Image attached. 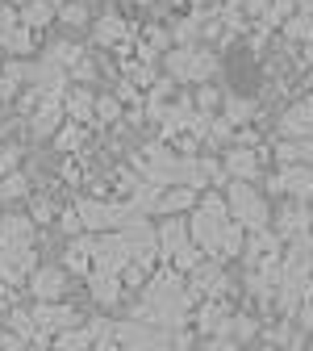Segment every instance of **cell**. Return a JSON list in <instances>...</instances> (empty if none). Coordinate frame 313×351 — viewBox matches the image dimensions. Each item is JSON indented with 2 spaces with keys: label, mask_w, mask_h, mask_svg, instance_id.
<instances>
[{
  "label": "cell",
  "mask_w": 313,
  "mask_h": 351,
  "mask_svg": "<svg viewBox=\"0 0 313 351\" xmlns=\"http://www.w3.org/2000/svg\"><path fill=\"white\" fill-rule=\"evenodd\" d=\"M79 217H84V230L88 234H97V230H129V226H138L142 222V209L138 205H113V201H92V197H84L75 201Z\"/></svg>",
  "instance_id": "6da1fadb"
},
{
  "label": "cell",
  "mask_w": 313,
  "mask_h": 351,
  "mask_svg": "<svg viewBox=\"0 0 313 351\" xmlns=\"http://www.w3.org/2000/svg\"><path fill=\"white\" fill-rule=\"evenodd\" d=\"M226 205H230V217H234V222H242L251 234L255 230H267V222H272V217H267V201L247 180H230L226 184Z\"/></svg>",
  "instance_id": "7a4b0ae2"
},
{
  "label": "cell",
  "mask_w": 313,
  "mask_h": 351,
  "mask_svg": "<svg viewBox=\"0 0 313 351\" xmlns=\"http://www.w3.org/2000/svg\"><path fill=\"white\" fill-rule=\"evenodd\" d=\"M213 71H217V55L209 51H188V47L167 51V75L175 84H205Z\"/></svg>",
  "instance_id": "3957f363"
},
{
  "label": "cell",
  "mask_w": 313,
  "mask_h": 351,
  "mask_svg": "<svg viewBox=\"0 0 313 351\" xmlns=\"http://www.w3.org/2000/svg\"><path fill=\"white\" fill-rule=\"evenodd\" d=\"M63 117H67V93H47L42 105L34 109V117H29V134L34 138H55Z\"/></svg>",
  "instance_id": "277c9868"
},
{
  "label": "cell",
  "mask_w": 313,
  "mask_h": 351,
  "mask_svg": "<svg viewBox=\"0 0 313 351\" xmlns=\"http://www.w3.org/2000/svg\"><path fill=\"white\" fill-rule=\"evenodd\" d=\"M34 322H38V335H63L79 322V314L71 305H59V301H38L34 305Z\"/></svg>",
  "instance_id": "5b68a950"
},
{
  "label": "cell",
  "mask_w": 313,
  "mask_h": 351,
  "mask_svg": "<svg viewBox=\"0 0 313 351\" xmlns=\"http://www.w3.org/2000/svg\"><path fill=\"white\" fill-rule=\"evenodd\" d=\"M272 189L276 193H292V201H313V167H305V163H288L276 180H272Z\"/></svg>",
  "instance_id": "8992f818"
},
{
  "label": "cell",
  "mask_w": 313,
  "mask_h": 351,
  "mask_svg": "<svg viewBox=\"0 0 313 351\" xmlns=\"http://www.w3.org/2000/svg\"><path fill=\"white\" fill-rule=\"evenodd\" d=\"M280 130H284V138H292V143H313V97L292 105V109H284Z\"/></svg>",
  "instance_id": "52a82bcc"
},
{
  "label": "cell",
  "mask_w": 313,
  "mask_h": 351,
  "mask_svg": "<svg viewBox=\"0 0 313 351\" xmlns=\"http://www.w3.org/2000/svg\"><path fill=\"white\" fill-rule=\"evenodd\" d=\"M97 243H101V234H75V239L67 243V251H63V268H67V272H79V276H88V272H92Z\"/></svg>",
  "instance_id": "ba28073f"
},
{
  "label": "cell",
  "mask_w": 313,
  "mask_h": 351,
  "mask_svg": "<svg viewBox=\"0 0 313 351\" xmlns=\"http://www.w3.org/2000/svg\"><path fill=\"white\" fill-rule=\"evenodd\" d=\"M188 243H192V230H188L184 217H163V222H159V255L175 259Z\"/></svg>",
  "instance_id": "9c48e42d"
},
{
  "label": "cell",
  "mask_w": 313,
  "mask_h": 351,
  "mask_svg": "<svg viewBox=\"0 0 313 351\" xmlns=\"http://www.w3.org/2000/svg\"><path fill=\"white\" fill-rule=\"evenodd\" d=\"M192 205H197V189L175 184V189H163V193L151 201V213H159V217H180V213L192 209Z\"/></svg>",
  "instance_id": "30bf717a"
},
{
  "label": "cell",
  "mask_w": 313,
  "mask_h": 351,
  "mask_svg": "<svg viewBox=\"0 0 313 351\" xmlns=\"http://www.w3.org/2000/svg\"><path fill=\"white\" fill-rule=\"evenodd\" d=\"M0 247H34V217L25 213L0 217Z\"/></svg>",
  "instance_id": "8fae6325"
},
{
  "label": "cell",
  "mask_w": 313,
  "mask_h": 351,
  "mask_svg": "<svg viewBox=\"0 0 313 351\" xmlns=\"http://www.w3.org/2000/svg\"><path fill=\"white\" fill-rule=\"evenodd\" d=\"M63 289H67V272H63V268H38V272L29 276V293H34L38 301H59Z\"/></svg>",
  "instance_id": "7c38bea8"
},
{
  "label": "cell",
  "mask_w": 313,
  "mask_h": 351,
  "mask_svg": "<svg viewBox=\"0 0 313 351\" xmlns=\"http://www.w3.org/2000/svg\"><path fill=\"white\" fill-rule=\"evenodd\" d=\"M221 167H226V176H230V180H259V155L251 151V147H234V151H226V163H221Z\"/></svg>",
  "instance_id": "4fadbf2b"
},
{
  "label": "cell",
  "mask_w": 313,
  "mask_h": 351,
  "mask_svg": "<svg viewBox=\"0 0 313 351\" xmlns=\"http://www.w3.org/2000/svg\"><path fill=\"white\" fill-rule=\"evenodd\" d=\"M67 117L88 125V121H97V97H92V88L88 84H75L67 88Z\"/></svg>",
  "instance_id": "5bb4252c"
},
{
  "label": "cell",
  "mask_w": 313,
  "mask_h": 351,
  "mask_svg": "<svg viewBox=\"0 0 313 351\" xmlns=\"http://www.w3.org/2000/svg\"><path fill=\"white\" fill-rule=\"evenodd\" d=\"M242 255L255 263H267V259H280V234L276 230H255L251 239H247V247H242Z\"/></svg>",
  "instance_id": "9a60e30c"
},
{
  "label": "cell",
  "mask_w": 313,
  "mask_h": 351,
  "mask_svg": "<svg viewBox=\"0 0 313 351\" xmlns=\"http://www.w3.org/2000/svg\"><path fill=\"white\" fill-rule=\"evenodd\" d=\"M313 230V213H309V205L305 201H292L284 213H280V239H297V234H309Z\"/></svg>",
  "instance_id": "2e32d148"
},
{
  "label": "cell",
  "mask_w": 313,
  "mask_h": 351,
  "mask_svg": "<svg viewBox=\"0 0 313 351\" xmlns=\"http://www.w3.org/2000/svg\"><path fill=\"white\" fill-rule=\"evenodd\" d=\"M92 42H97V47H121V42H129V25L117 13H105L92 25Z\"/></svg>",
  "instance_id": "e0dca14e"
},
{
  "label": "cell",
  "mask_w": 313,
  "mask_h": 351,
  "mask_svg": "<svg viewBox=\"0 0 313 351\" xmlns=\"http://www.w3.org/2000/svg\"><path fill=\"white\" fill-rule=\"evenodd\" d=\"M88 293H92L97 305H117L121 301V276L109 272H88Z\"/></svg>",
  "instance_id": "ac0fdd59"
},
{
  "label": "cell",
  "mask_w": 313,
  "mask_h": 351,
  "mask_svg": "<svg viewBox=\"0 0 313 351\" xmlns=\"http://www.w3.org/2000/svg\"><path fill=\"white\" fill-rule=\"evenodd\" d=\"M29 75H34V63H25V59H9L5 71H0V101H9Z\"/></svg>",
  "instance_id": "d6986e66"
},
{
  "label": "cell",
  "mask_w": 313,
  "mask_h": 351,
  "mask_svg": "<svg viewBox=\"0 0 313 351\" xmlns=\"http://www.w3.org/2000/svg\"><path fill=\"white\" fill-rule=\"evenodd\" d=\"M55 13H59V9L51 5V0H29V5L21 9V25H29V29L38 34V29H47V25L55 21Z\"/></svg>",
  "instance_id": "ffe728a7"
},
{
  "label": "cell",
  "mask_w": 313,
  "mask_h": 351,
  "mask_svg": "<svg viewBox=\"0 0 313 351\" xmlns=\"http://www.w3.org/2000/svg\"><path fill=\"white\" fill-rule=\"evenodd\" d=\"M97 347V335L88 326H71L63 335H55V351H92Z\"/></svg>",
  "instance_id": "44dd1931"
},
{
  "label": "cell",
  "mask_w": 313,
  "mask_h": 351,
  "mask_svg": "<svg viewBox=\"0 0 313 351\" xmlns=\"http://www.w3.org/2000/svg\"><path fill=\"white\" fill-rule=\"evenodd\" d=\"M55 147H59V155H75L84 147V125L79 121H67L59 134H55Z\"/></svg>",
  "instance_id": "7402d4cb"
},
{
  "label": "cell",
  "mask_w": 313,
  "mask_h": 351,
  "mask_svg": "<svg viewBox=\"0 0 313 351\" xmlns=\"http://www.w3.org/2000/svg\"><path fill=\"white\" fill-rule=\"evenodd\" d=\"M221 109H226L221 117H226L230 125H242V121L255 117V101H242V97H226V101H221Z\"/></svg>",
  "instance_id": "603a6c76"
},
{
  "label": "cell",
  "mask_w": 313,
  "mask_h": 351,
  "mask_svg": "<svg viewBox=\"0 0 313 351\" xmlns=\"http://www.w3.org/2000/svg\"><path fill=\"white\" fill-rule=\"evenodd\" d=\"M9 330L21 335L25 343L38 339V322H34V310H9Z\"/></svg>",
  "instance_id": "cb8c5ba5"
},
{
  "label": "cell",
  "mask_w": 313,
  "mask_h": 351,
  "mask_svg": "<svg viewBox=\"0 0 313 351\" xmlns=\"http://www.w3.org/2000/svg\"><path fill=\"white\" fill-rule=\"evenodd\" d=\"M0 47H5L9 55H29L34 51V29L29 25H17L9 38H0Z\"/></svg>",
  "instance_id": "d4e9b609"
},
{
  "label": "cell",
  "mask_w": 313,
  "mask_h": 351,
  "mask_svg": "<svg viewBox=\"0 0 313 351\" xmlns=\"http://www.w3.org/2000/svg\"><path fill=\"white\" fill-rule=\"evenodd\" d=\"M47 59H51V63H59V67H67V71H71V67H75V63H79V59H84V51H79V47H75V42H55V47H51V51H47Z\"/></svg>",
  "instance_id": "484cf974"
},
{
  "label": "cell",
  "mask_w": 313,
  "mask_h": 351,
  "mask_svg": "<svg viewBox=\"0 0 313 351\" xmlns=\"http://www.w3.org/2000/svg\"><path fill=\"white\" fill-rule=\"evenodd\" d=\"M284 34H288V38H297V42H313V17H309V13L288 17V21H284Z\"/></svg>",
  "instance_id": "4316f807"
},
{
  "label": "cell",
  "mask_w": 313,
  "mask_h": 351,
  "mask_svg": "<svg viewBox=\"0 0 313 351\" xmlns=\"http://www.w3.org/2000/svg\"><path fill=\"white\" fill-rule=\"evenodd\" d=\"M59 21L63 25H88V5L84 0H67V5L59 9Z\"/></svg>",
  "instance_id": "83f0119b"
},
{
  "label": "cell",
  "mask_w": 313,
  "mask_h": 351,
  "mask_svg": "<svg viewBox=\"0 0 313 351\" xmlns=\"http://www.w3.org/2000/svg\"><path fill=\"white\" fill-rule=\"evenodd\" d=\"M25 176L21 171H13V176H5V180H0V201H17V197H25Z\"/></svg>",
  "instance_id": "f1b7e54d"
},
{
  "label": "cell",
  "mask_w": 313,
  "mask_h": 351,
  "mask_svg": "<svg viewBox=\"0 0 313 351\" xmlns=\"http://www.w3.org/2000/svg\"><path fill=\"white\" fill-rule=\"evenodd\" d=\"M230 134H234V125H230L226 117H213V125H209L205 143H209V147H221V143H230Z\"/></svg>",
  "instance_id": "f546056e"
},
{
  "label": "cell",
  "mask_w": 313,
  "mask_h": 351,
  "mask_svg": "<svg viewBox=\"0 0 313 351\" xmlns=\"http://www.w3.org/2000/svg\"><path fill=\"white\" fill-rule=\"evenodd\" d=\"M121 117V97H97V121H117Z\"/></svg>",
  "instance_id": "4dcf8cb0"
},
{
  "label": "cell",
  "mask_w": 313,
  "mask_h": 351,
  "mask_svg": "<svg viewBox=\"0 0 313 351\" xmlns=\"http://www.w3.org/2000/svg\"><path fill=\"white\" fill-rule=\"evenodd\" d=\"M17 25H21V9H13V5H0V38H9Z\"/></svg>",
  "instance_id": "1f68e13d"
},
{
  "label": "cell",
  "mask_w": 313,
  "mask_h": 351,
  "mask_svg": "<svg viewBox=\"0 0 313 351\" xmlns=\"http://www.w3.org/2000/svg\"><path fill=\"white\" fill-rule=\"evenodd\" d=\"M255 330H259V322H255V318H247V314H238V318H234V335H230V339H234V343H247V339H255Z\"/></svg>",
  "instance_id": "d6a6232c"
},
{
  "label": "cell",
  "mask_w": 313,
  "mask_h": 351,
  "mask_svg": "<svg viewBox=\"0 0 313 351\" xmlns=\"http://www.w3.org/2000/svg\"><path fill=\"white\" fill-rule=\"evenodd\" d=\"M217 105H221V93H217V88H209V84H201V88H197V109L209 113V109H217Z\"/></svg>",
  "instance_id": "836d02e7"
},
{
  "label": "cell",
  "mask_w": 313,
  "mask_h": 351,
  "mask_svg": "<svg viewBox=\"0 0 313 351\" xmlns=\"http://www.w3.org/2000/svg\"><path fill=\"white\" fill-rule=\"evenodd\" d=\"M17 147H9V143H0V180H5V176H13L17 171Z\"/></svg>",
  "instance_id": "e575fe53"
},
{
  "label": "cell",
  "mask_w": 313,
  "mask_h": 351,
  "mask_svg": "<svg viewBox=\"0 0 313 351\" xmlns=\"http://www.w3.org/2000/svg\"><path fill=\"white\" fill-rule=\"evenodd\" d=\"M292 5L297 0H272V9H267V17H263V25H280L288 13H292Z\"/></svg>",
  "instance_id": "d590c367"
},
{
  "label": "cell",
  "mask_w": 313,
  "mask_h": 351,
  "mask_svg": "<svg viewBox=\"0 0 313 351\" xmlns=\"http://www.w3.org/2000/svg\"><path fill=\"white\" fill-rule=\"evenodd\" d=\"M147 47H151V51H167V47H171V34H167L163 25H147Z\"/></svg>",
  "instance_id": "8d00e7d4"
},
{
  "label": "cell",
  "mask_w": 313,
  "mask_h": 351,
  "mask_svg": "<svg viewBox=\"0 0 313 351\" xmlns=\"http://www.w3.org/2000/svg\"><path fill=\"white\" fill-rule=\"evenodd\" d=\"M29 217H34V222H51V217H55V205H51L47 197H34V205H29Z\"/></svg>",
  "instance_id": "74e56055"
},
{
  "label": "cell",
  "mask_w": 313,
  "mask_h": 351,
  "mask_svg": "<svg viewBox=\"0 0 313 351\" xmlns=\"http://www.w3.org/2000/svg\"><path fill=\"white\" fill-rule=\"evenodd\" d=\"M92 75H97V67H92V59H79V63L71 67V80H75V84H92Z\"/></svg>",
  "instance_id": "f35d334b"
},
{
  "label": "cell",
  "mask_w": 313,
  "mask_h": 351,
  "mask_svg": "<svg viewBox=\"0 0 313 351\" xmlns=\"http://www.w3.org/2000/svg\"><path fill=\"white\" fill-rule=\"evenodd\" d=\"M59 226H63V230H67V234L75 239V234L84 230V217H79V209H67V213H63V222H59Z\"/></svg>",
  "instance_id": "ab89813d"
},
{
  "label": "cell",
  "mask_w": 313,
  "mask_h": 351,
  "mask_svg": "<svg viewBox=\"0 0 313 351\" xmlns=\"http://www.w3.org/2000/svg\"><path fill=\"white\" fill-rule=\"evenodd\" d=\"M251 17H267V9H272V0H247V5H242Z\"/></svg>",
  "instance_id": "60d3db41"
},
{
  "label": "cell",
  "mask_w": 313,
  "mask_h": 351,
  "mask_svg": "<svg viewBox=\"0 0 313 351\" xmlns=\"http://www.w3.org/2000/svg\"><path fill=\"white\" fill-rule=\"evenodd\" d=\"M92 351H125V347H121V343H117V335L109 330L105 339H97V347H92Z\"/></svg>",
  "instance_id": "b9f144b4"
},
{
  "label": "cell",
  "mask_w": 313,
  "mask_h": 351,
  "mask_svg": "<svg viewBox=\"0 0 313 351\" xmlns=\"http://www.w3.org/2000/svg\"><path fill=\"white\" fill-rule=\"evenodd\" d=\"M205 351H238V343H234V339H209Z\"/></svg>",
  "instance_id": "7bdbcfd3"
},
{
  "label": "cell",
  "mask_w": 313,
  "mask_h": 351,
  "mask_svg": "<svg viewBox=\"0 0 313 351\" xmlns=\"http://www.w3.org/2000/svg\"><path fill=\"white\" fill-rule=\"evenodd\" d=\"M5 5H13V9H25V5H29V0H5Z\"/></svg>",
  "instance_id": "ee69618b"
},
{
  "label": "cell",
  "mask_w": 313,
  "mask_h": 351,
  "mask_svg": "<svg viewBox=\"0 0 313 351\" xmlns=\"http://www.w3.org/2000/svg\"><path fill=\"white\" fill-rule=\"evenodd\" d=\"M301 9H305V13H309V17H313V0H301Z\"/></svg>",
  "instance_id": "f6af8a7d"
},
{
  "label": "cell",
  "mask_w": 313,
  "mask_h": 351,
  "mask_svg": "<svg viewBox=\"0 0 313 351\" xmlns=\"http://www.w3.org/2000/svg\"><path fill=\"white\" fill-rule=\"evenodd\" d=\"M51 5H55V9H63V5H67V0H51Z\"/></svg>",
  "instance_id": "bcb514c9"
},
{
  "label": "cell",
  "mask_w": 313,
  "mask_h": 351,
  "mask_svg": "<svg viewBox=\"0 0 313 351\" xmlns=\"http://www.w3.org/2000/svg\"><path fill=\"white\" fill-rule=\"evenodd\" d=\"M280 351H292V347H280Z\"/></svg>",
  "instance_id": "7dc6e473"
},
{
  "label": "cell",
  "mask_w": 313,
  "mask_h": 351,
  "mask_svg": "<svg viewBox=\"0 0 313 351\" xmlns=\"http://www.w3.org/2000/svg\"><path fill=\"white\" fill-rule=\"evenodd\" d=\"M309 351H313V347H309Z\"/></svg>",
  "instance_id": "c3c4849f"
}]
</instances>
